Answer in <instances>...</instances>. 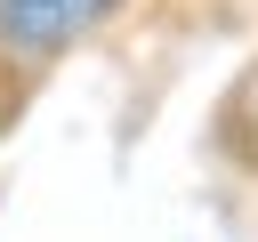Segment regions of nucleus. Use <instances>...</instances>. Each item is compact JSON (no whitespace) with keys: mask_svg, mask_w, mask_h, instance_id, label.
I'll return each mask as SVG.
<instances>
[{"mask_svg":"<svg viewBox=\"0 0 258 242\" xmlns=\"http://www.w3.org/2000/svg\"><path fill=\"white\" fill-rule=\"evenodd\" d=\"M105 8H113V0H0V40H8L16 56H48V48H64L73 32H89Z\"/></svg>","mask_w":258,"mask_h":242,"instance_id":"f257e3e1","label":"nucleus"},{"mask_svg":"<svg viewBox=\"0 0 258 242\" xmlns=\"http://www.w3.org/2000/svg\"><path fill=\"white\" fill-rule=\"evenodd\" d=\"M250 121H258V73H250Z\"/></svg>","mask_w":258,"mask_h":242,"instance_id":"f03ea898","label":"nucleus"}]
</instances>
